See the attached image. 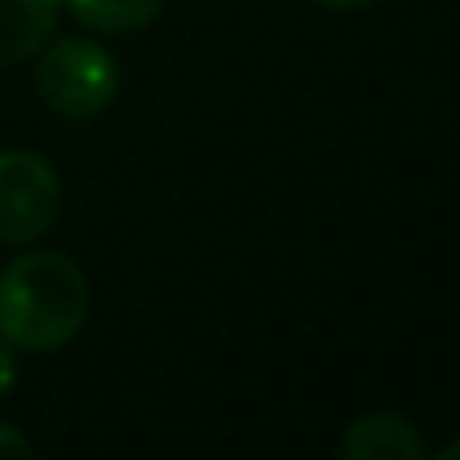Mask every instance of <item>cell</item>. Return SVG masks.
I'll use <instances>...</instances> for the list:
<instances>
[{
	"mask_svg": "<svg viewBox=\"0 0 460 460\" xmlns=\"http://www.w3.org/2000/svg\"><path fill=\"white\" fill-rule=\"evenodd\" d=\"M93 291L65 251H24L0 267V340L16 351L49 356L85 332Z\"/></svg>",
	"mask_w": 460,
	"mask_h": 460,
	"instance_id": "6da1fadb",
	"label": "cell"
},
{
	"mask_svg": "<svg viewBox=\"0 0 460 460\" xmlns=\"http://www.w3.org/2000/svg\"><path fill=\"white\" fill-rule=\"evenodd\" d=\"M440 456H445V460H460V440H453V445L440 448Z\"/></svg>",
	"mask_w": 460,
	"mask_h": 460,
	"instance_id": "30bf717a",
	"label": "cell"
},
{
	"mask_svg": "<svg viewBox=\"0 0 460 460\" xmlns=\"http://www.w3.org/2000/svg\"><path fill=\"white\" fill-rule=\"evenodd\" d=\"M65 0H0V65H24L57 37Z\"/></svg>",
	"mask_w": 460,
	"mask_h": 460,
	"instance_id": "5b68a950",
	"label": "cell"
},
{
	"mask_svg": "<svg viewBox=\"0 0 460 460\" xmlns=\"http://www.w3.org/2000/svg\"><path fill=\"white\" fill-rule=\"evenodd\" d=\"M32 89L40 105L65 121H93L118 102L121 65L85 37H53L32 57Z\"/></svg>",
	"mask_w": 460,
	"mask_h": 460,
	"instance_id": "7a4b0ae2",
	"label": "cell"
},
{
	"mask_svg": "<svg viewBox=\"0 0 460 460\" xmlns=\"http://www.w3.org/2000/svg\"><path fill=\"white\" fill-rule=\"evenodd\" d=\"M311 4L327 8V13H359V8H367L372 0H311Z\"/></svg>",
	"mask_w": 460,
	"mask_h": 460,
	"instance_id": "9c48e42d",
	"label": "cell"
},
{
	"mask_svg": "<svg viewBox=\"0 0 460 460\" xmlns=\"http://www.w3.org/2000/svg\"><path fill=\"white\" fill-rule=\"evenodd\" d=\"M424 453L420 429L400 412H364L340 437V456L348 460H420Z\"/></svg>",
	"mask_w": 460,
	"mask_h": 460,
	"instance_id": "277c9868",
	"label": "cell"
},
{
	"mask_svg": "<svg viewBox=\"0 0 460 460\" xmlns=\"http://www.w3.org/2000/svg\"><path fill=\"white\" fill-rule=\"evenodd\" d=\"M0 456H37V445L16 424L0 420Z\"/></svg>",
	"mask_w": 460,
	"mask_h": 460,
	"instance_id": "52a82bcc",
	"label": "cell"
},
{
	"mask_svg": "<svg viewBox=\"0 0 460 460\" xmlns=\"http://www.w3.org/2000/svg\"><path fill=\"white\" fill-rule=\"evenodd\" d=\"M65 8L97 37H126L158 21L166 0H65Z\"/></svg>",
	"mask_w": 460,
	"mask_h": 460,
	"instance_id": "8992f818",
	"label": "cell"
},
{
	"mask_svg": "<svg viewBox=\"0 0 460 460\" xmlns=\"http://www.w3.org/2000/svg\"><path fill=\"white\" fill-rule=\"evenodd\" d=\"M16 380H21V364H16V348L8 340H0V400L8 396V392L16 388Z\"/></svg>",
	"mask_w": 460,
	"mask_h": 460,
	"instance_id": "ba28073f",
	"label": "cell"
},
{
	"mask_svg": "<svg viewBox=\"0 0 460 460\" xmlns=\"http://www.w3.org/2000/svg\"><path fill=\"white\" fill-rule=\"evenodd\" d=\"M65 186L57 166L37 150H0V243L32 246L57 226Z\"/></svg>",
	"mask_w": 460,
	"mask_h": 460,
	"instance_id": "3957f363",
	"label": "cell"
}]
</instances>
